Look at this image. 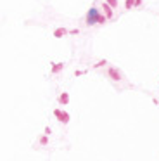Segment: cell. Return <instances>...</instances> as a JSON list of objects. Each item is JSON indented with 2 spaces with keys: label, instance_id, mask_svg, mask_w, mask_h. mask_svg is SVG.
I'll use <instances>...</instances> for the list:
<instances>
[{
  "label": "cell",
  "instance_id": "obj_1",
  "mask_svg": "<svg viewBox=\"0 0 159 161\" xmlns=\"http://www.w3.org/2000/svg\"><path fill=\"white\" fill-rule=\"evenodd\" d=\"M106 21H107V18H106L104 12H100L97 7L88 9V12H87V24H88V26H93V24H104Z\"/></svg>",
  "mask_w": 159,
  "mask_h": 161
},
{
  "label": "cell",
  "instance_id": "obj_2",
  "mask_svg": "<svg viewBox=\"0 0 159 161\" xmlns=\"http://www.w3.org/2000/svg\"><path fill=\"white\" fill-rule=\"evenodd\" d=\"M52 113H54V116L57 118V121H61L62 125H67V123H69V120H71V114H69L67 111H62V109L56 108V109H54Z\"/></svg>",
  "mask_w": 159,
  "mask_h": 161
},
{
  "label": "cell",
  "instance_id": "obj_15",
  "mask_svg": "<svg viewBox=\"0 0 159 161\" xmlns=\"http://www.w3.org/2000/svg\"><path fill=\"white\" fill-rule=\"evenodd\" d=\"M142 5V0H135V7H140Z\"/></svg>",
  "mask_w": 159,
  "mask_h": 161
},
{
  "label": "cell",
  "instance_id": "obj_3",
  "mask_svg": "<svg viewBox=\"0 0 159 161\" xmlns=\"http://www.w3.org/2000/svg\"><path fill=\"white\" fill-rule=\"evenodd\" d=\"M107 76L112 80V82H121V80H123L119 69H118V68H114V66H111V68L107 69Z\"/></svg>",
  "mask_w": 159,
  "mask_h": 161
},
{
  "label": "cell",
  "instance_id": "obj_10",
  "mask_svg": "<svg viewBox=\"0 0 159 161\" xmlns=\"http://www.w3.org/2000/svg\"><path fill=\"white\" fill-rule=\"evenodd\" d=\"M106 64H107V61H106V59H102V61H99V63H95V64H93V68L97 69V68H102V66H106Z\"/></svg>",
  "mask_w": 159,
  "mask_h": 161
},
{
  "label": "cell",
  "instance_id": "obj_9",
  "mask_svg": "<svg viewBox=\"0 0 159 161\" xmlns=\"http://www.w3.org/2000/svg\"><path fill=\"white\" fill-rule=\"evenodd\" d=\"M125 7L128 9V11L130 9H133L135 7V0H125Z\"/></svg>",
  "mask_w": 159,
  "mask_h": 161
},
{
  "label": "cell",
  "instance_id": "obj_5",
  "mask_svg": "<svg viewBox=\"0 0 159 161\" xmlns=\"http://www.w3.org/2000/svg\"><path fill=\"white\" fill-rule=\"evenodd\" d=\"M57 102L61 106H67L69 104V92H61L59 97H57Z\"/></svg>",
  "mask_w": 159,
  "mask_h": 161
},
{
  "label": "cell",
  "instance_id": "obj_7",
  "mask_svg": "<svg viewBox=\"0 0 159 161\" xmlns=\"http://www.w3.org/2000/svg\"><path fill=\"white\" fill-rule=\"evenodd\" d=\"M69 31L66 30V28H57L56 31H54V38H62L64 35H67Z\"/></svg>",
  "mask_w": 159,
  "mask_h": 161
},
{
  "label": "cell",
  "instance_id": "obj_6",
  "mask_svg": "<svg viewBox=\"0 0 159 161\" xmlns=\"http://www.w3.org/2000/svg\"><path fill=\"white\" fill-rule=\"evenodd\" d=\"M64 69V64L62 63H50V73L52 75H57L59 71Z\"/></svg>",
  "mask_w": 159,
  "mask_h": 161
},
{
  "label": "cell",
  "instance_id": "obj_4",
  "mask_svg": "<svg viewBox=\"0 0 159 161\" xmlns=\"http://www.w3.org/2000/svg\"><path fill=\"white\" fill-rule=\"evenodd\" d=\"M100 7H102V12H104V16H106L107 19L114 18V9H112L107 2H102V5H100Z\"/></svg>",
  "mask_w": 159,
  "mask_h": 161
},
{
  "label": "cell",
  "instance_id": "obj_14",
  "mask_svg": "<svg viewBox=\"0 0 159 161\" xmlns=\"http://www.w3.org/2000/svg\"><path fill=\"white\" fill-rule=\"evenodd\" d=\"M43 133H45V135H50V133H52V128H50V127H45V132H43Z\"/></svg>",
  "mask_w": 159,
  "mask_h": 161
},
{
  "label": "cell",
  "instance_id": "obj_13",
  "mask_svg": "<svg viewBox=\"0 0 159 161\" xmlns=\"http://www.w3.org/2000/svg\"><path fill=\"white\" fill-rule=\"evenodd\" d=\"M87 71H82V69H76V71H74V76H82V75H85Z\"/></svg>",
  "mask_w": 159,
  "mask_h": 161
},
{
  "label": "cell",
  "instance_id": "obj_8",
  "mask_svg": "<svg viewBox=\"0 0 159 161\" xmlns=\"http://www.w3.org/2000/svg\"><path fill=\"white\" fill-rule=\"evenodd\" d=\"M38 144H40V146H47L48 144V135H40V137H38Z\"/></svg>",
  "mask_w": 159,
  "mask_h": 161
},
{
  "label": "cell",
  "instance_id": "obj_16",
  "mask_svg": "<svg viewBox=\"0 0 159 161\" xmlns=\"http://www.w3.org/2000/svg\"><path fill=\"white\" fill-rule=\"evenodd\" d=\"M157 83H159V82H157Z\"/></svg>",
  "mask_w": 159,
  "mask_h": 161
},
{
  "label": "cell",
  "instance_id": "obj_12",
  "mask_svg": "<svg viewBox=\"0 0 159 161\" xmlns=\"http://www.w3.org/2000/svg\"><path fill=\"white\" fill-rule=\"evenodd\" d=\"M69 35H80V30H78V28H73V30H69Z\"/></svg>",
  "mask_w": 159,
  "mask_h": 161
},
{
  "label": "cell",
  "instance_id": "obj_11",
  "mask_svg": "<svg viewBox=\"0 0 159 161\" xmlns=\"http://www.w3.org/2000/svg\"><path fill=\"white\" fill-rule=\"evenodd\" d=\"M104 2H107V4L111 5L112 9H116V7H118V0H104Z\"/></svg>",
  "mask_w": 159,
  "mask_h": 161
}]
</instances>
